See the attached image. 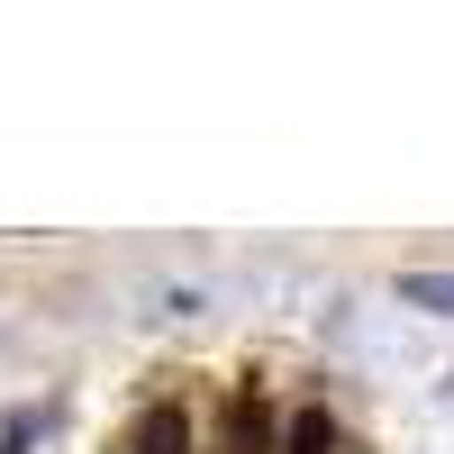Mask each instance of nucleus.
I'll return each mask as SVG.
<instances>
[{
	"label": "nucleus",
	"mask_w": 454,
	"mask_h": 454,
	"mask_svg": "<svg viewBox=\"0 0 454 454\" xmlns=\"http://www.w3.org/2000/svg\"><path fill=\"white\" fill-rule=\"evenodd\" d=\"M282 445V427H273V409H263V391H237L218 409V436H209V454H273Z\"/></svg>",
	"instance_id": "obj_1"
},
{
	"label": "nucleus",
	"mask_w": 454,
	"mask_h": 454,
	"mask_svg": "<svg viewBox=\"0 0 454 454\" xmlns=\"http://www.w3.org/2000/svg\"><path fill=\"white\" fill-rule=\"evenodd\" d=\"M119 454H192V419H182V400H155V409H137V427Z\"/></svg>",
	"instance_id": "obj_2"
},
{
	"label": "nucleus",
	"mask_w": 454,
	"mask_h": 454,
	"mask_svg": "<svg viewBox=\"0 0 454 454\" xmlns=\"http://www.w3.org/2000/svg\"><path fill=\"white\" fill-rule=\"evenodd\" d=\"M273 454H346V427H336V409H318V400H309V409L282 427V445H273Z\"/></svg>",
	"instance_id": "obj_3"
},
{
	"label": "nucleus",
	"mask_w": 454,
	"mask_h": 454,
	"mask_svg": "<svg viewBox=\"0 0 454 454\" xmlns=\"http://www.w3.org/2000/svg\"><path fill=\"white\" fill-rule=\"evenodd\" d=\"M400 300H409V309L454 318V273H400Z\"/></svg>",
	"instance_id": "obj_4"
}]
</instances>
